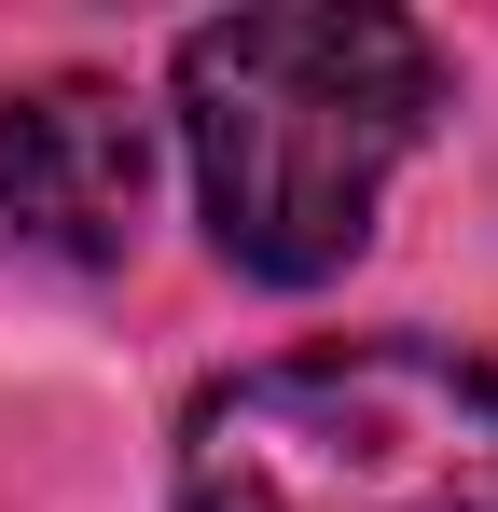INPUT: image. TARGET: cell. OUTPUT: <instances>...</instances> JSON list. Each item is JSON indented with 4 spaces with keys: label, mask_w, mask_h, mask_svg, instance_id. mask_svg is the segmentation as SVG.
I'll list each match as a JSON object with an SVG mask.
<instances>
[{
    "label": "cell",
    "mask_w": 498,
    "mask_h": 512,
    "mask_svg": "<svg viewBox=\"0 0 498 512\" xmlns=\"http://www.w3.org/2000/svg\"><path fill=\"white\" fill-rule=\"evenodd\" d=\"M166 97H180L208 250L236 277L319 291L374 250V208L443 111V42L402 28V14L277 0V14H208L180 42Z\"/></svg>",
    "instance_id": "obj_1"
},
{
    "label": "cell",
    "mask_w": 498,
    "mask_h": 512,
    "mask_svg": "<svg viewBox=\"0 0 498 512\" xmlns=\"http://www.w3.org/2000/svg\"><path fill=\"white\" fill-rule=\"evenodd\" d=\"M180 512H498V360L429 333H332L194 388Z\"/></svg>",
    "instance_id": "obj_2"
},
{
    "label": "cell",
    "mask_w": 498,
    "mask_h": 512,
    "mask_svg": "<svg viewBox=\"0 0 498 512\" xmlns=\"http://www.w3.org/2000/svg\"><path fill=\"white\" fill-rule=\"evenodd\" d=\"M153 222V111L97 70L0 84V263L111 277Z\"/></svg>",
    "instance_id": "obj_3"
}]
</instances>
